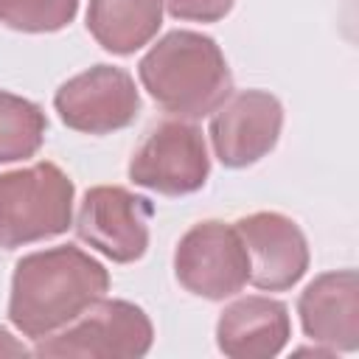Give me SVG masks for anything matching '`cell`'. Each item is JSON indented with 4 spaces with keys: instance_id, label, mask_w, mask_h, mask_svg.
Listing matches in <instances>:
<instances>
[{
    "instance_id": "obj_1",
    "label": "cell",
    "mask_w": 359,
    "mask_h": 359,
    "mask_svg": "<svg viewBox=\"0 0 359 359\" xmlns=\"http://www.w3.org/2000/svg\"><path fill=\"white\" fill-rule=\"evenodd\" d=\"M109 289V272L73 244L22 255L14 266L8 320L28 339L73 323Z\"/></svg>"
},
{
    "instance_id": "obj_2",
    "label": "cell",
    "mask_w": 359,
    "mask_h": 359,
    "mask_svg": "<svg viewBox=\"0 0 359 359\" xmlns=\"http://www.w3.org/2000/svg\"><path fill=\"white\" fill-rule=\"evenodd\" d=\"M140 84L174 118L213 115L233 93V73L213 36L168 31L137 65Z\"/></svg>"
},
{
    "instance_id": "obj_3",
    "label": "cell",
    "mask_w": 359,
    "mask_h": 359,
    "mask_svg": "<svg viewBox=\"0 0 359 359\" xmlns=\"http://www.w3.org/2000/svg\"><path fill=\"white\" fill-rule=\"evenodd\" d=\"M73 180L56 163L0 174V247L14 250L67 233L73 224Z\"/></svg>"
},
{
    "instance_id": "obj_4",
    "label": "cell",
    "mask_w": 359,
    "mask_h": 359,
    "mask_svg": "<svg viewBox=\"0 0 359 359\" xmlns=\"http://www.w3.org/2000/svg\"><path fill=\"white\" fill-rule=\"evenodd\" d=\"M149 314L129 300H95L65 331L36 339L34 353L48 359H140L151 351Z\"/></svg>"
},
{
    "instance_id": "obj_5",
    "label": "cell",
    "mask_w": 359,
    "mask_h": 359,
    "mask_svg": "<svg viewBox=\"0 0 359 359\" xmlns=\"http://www.w3.org/2000/svg\"><path fill=\"white\" fill-rule=\"evenodd\" d=\"M174 275L182 289L205 300H224L250 280V255L236 230L219 219L194 224L174 250Z\"/></svg>"
},
{
    "instance_id": "obj_6",
    "label": "cell",
    "mask_w": 359,
    "mask_h": 359,
    "mask_svg": "<svg viewBox=\"0 0 359 359\" xmlns=\"http://www.w3.org/2000/svg\"><path fill=\"white\" fill-rule=\"evenodd\" d=\"M210 157L199 126L177 118L149 129L129 160V180L163 196L194 194L208 182Z\"/></svg>"
},
{
    "instance_id": "obj_7",
    "label": "cell",
    "mask_w": 359,
    "mask_h": 359,
    "mask_svg": "<svg viewBox=\"0 0 359 359\" xmlns=\"http://www.w3.org/2000/svg\"><path fill=\"white\" fill-rule=\"evenodd\" d=\"M154 205L121 185H95L84 194L76 216V236L115 264H132L149 250Z\"/></svg>"
},
{
    "instance_id": "obj_8",
    "label": "cell",
    "mask_w": 359,
    "mask_h": 359,
    "mask_svg": "<svg viewBox=\"0 0 359 359\" xmlns=\"http://www.w3.org/2000/svg\"><path fill=\"white\" fill-rule=\"evenodd\" d=\"M53 107L65 126L84 135H109L135 121L140 95L123 67L95 65L67 79L56 90Z\"/></svg>"
},
{
    "instance_id": "obj_9",
    "label": "cell",
    "mask_w": 359,
    "mask_h": 359,
    "mask_svg": "<svg viewBox=\"0 0 359 359\" xmlns=\"http://www.w3.org/2000/svg\"><path fill=\"white\" fill-rule=\"evenodd\" d=\"M283 126V107L266 90L230 93L210 118V143L222 165L244 168L266 157Z\"/></svg>"
},
{
    "instance_id": "obj_10",
    "label": "cell",
    "mask_w": 359,
    "mask_h": 359,
    "mask_svg": "<svg viewBox=\"0 0 359 359\" xmlns=\"http://www.w3.org/2000/svg\"><path fill=\"white\" fill-rule=\"evenodd\" d=\"M236 230L250 255V283L264 292L292 289L309 269V244L303 230L283 213L258 210L241 216Z\"/></svg>"
},
{
    "instance_id": "obj_11",
    "label": "cell",
    "mask_w": 359,
    "mask_h": 359,
    "mask_svg": "<svg viewBox=\"0 0 359 359\" xmlns=\"http://www.w3.org/2000/svg\"><path fill=\"white\" fill-rule=\"evenodd\" d=\"M303 334L328 351L359 348V275L337 269L317 275L297 300Z\"/></svg>"
},
{
    "instance_id": "obj_12",
    "label": "cell",
    "mask_w": 359,
    "mask_h": 359,
    "mask_svg": "<svg viewBox=\"0 0 359 359\" xmlns=\"http://www.w3.org/2000/svg\"><path fill=\"white\" fill-rule=\"evenodd\" d=\"M292 337L289 309L280 300L247 294L224 306L216 323V345L230 359H272Z\"/></svg>"
},
{
    "instance_id": "obj_13",
    "label": "cell",
    "mask_w": 359,
    "mask_h": 359,
    "mask_svg": "<svg viewBox=\"0 0 359 359\" xmlns=\"http://www.w3.org/2000/svg\"><path fill=\"white\" fill-rule=\"evenodd\" d=\"M163 25V0H90L87 28L93 39L118 56L149 45Z\"/></svg>"
},
{
    "instance_id": "obj_14",
    "label": "cell",
    "mask_w": 359,
    "mask_h": 359,
    "mask_svg": "<svg viewBox=\"0 0 359 359\" xmlns=\"http://www.w3.org/2000/svg\"><path fill=\"white\" fill-rule=\"evenodd\" d=\"M48 118L39 104L0 90V163L34 157L45 140Z\"/></svg>"
},
{
    "instance_id": "obj_15",
    "label": "cell",
    "mask_w": 359,
    "mask_h": 359,
    "mask_svg": "<svg viewBox=\"0 0 359 359\" xmlns=\"http://www.w3.org/2000/svg\"><path fill=\"white\" fill-rule=\"evenodd\" d=\"M79 0H0V22L25 34H50L73 22Z\"/></svg>"
},
{
    "instance_id": "obj_16",
    "label": "cell",
    "mask_w": 359,
    "mask_h": 359,
    "mask_svg": "<svg viewBox=\"0 0 359 359\" xmlns=\"http://www.w3.org/2000/svg\"><path fill=\"white\" fill-rule=\"evenodd\" d=\"M168 14L177 20H194V22H216L224 20L236 0H163Z\"/></svg>"
},
{
    "instance_id": "obj_17",
    "label": "cell",
    "mask_w": 359,
    "mask_h": 359,
    "mask_svg": "<svg viewBox=\"0 0 359 359\" xmlns=\"http://www.w3.org/2000/svg\"><path fill=\"white\" fill-rule=\"evenodd\" d=\"M31 351L20 342V339H14L3 325H0V356H28Z\"/></svg>"
}]
</instances>
